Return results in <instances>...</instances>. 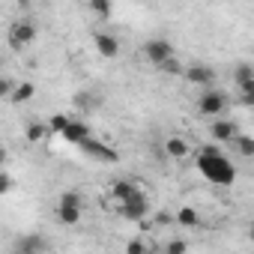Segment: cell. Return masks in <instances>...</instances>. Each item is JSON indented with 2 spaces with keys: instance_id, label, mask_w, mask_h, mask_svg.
<instances>
[{
  "instance_id": "6da1fadb",
  "label": "cell",
  "mask_w": 254,
  "mask_h": 254,
  "mask_svg": "<svg viewBox=\"0 0 254 254\" xmlns=\"http://www.w3.org/2000/svg\"><path fill=\"white\" fill-rule=\"evenodd\" d=\"M194 168H197V171H200V177H203L206 183H212V186L227 189V186H233V183H236V168H233V162L221 153V147H218V144H206V147L197 153Z\"/></svg>"
},
{
  "instance_id": "7a4b0ae2",
  "label": "cell",
  "mask_w": 254,
  "mask_h": 254,
  "mask_svg": "<svg viewBox=\"0 0 254 254\" xmlns=\"http://www.w3.org/2000/svg\"><path fill=\"white\" fill-rule=\"evenodd\" d=\"M57 221L60 224H78L81 221V191L69 189L57 200Z\"/></svg>"
},
{
  "instance_id": "3957f363",
  "label": "cell",
  "mask_w": 254,
  "mask_h": 254,
  "mask_svg": "<svg viewBox=\"0 0 254 254\" xmlns=\"http://www.w3.org/2000/svg\"><path fill=\"white\" fill-rule=\"evenodd\" d=\"M33 39H36V24H33V21H27V18L15 21V24L9 27V36H6V42H9V48H12V51L27 48Z\"/></svg>"
},
{
  "instance_id": "277c9868",
  "label": "cell",
  "mask_w": 254,
  "mask_h": 254,
  "mask_svg": "<svg viewBox=\"0 0 254 254\" xmlns=\"http://www.w3.org/2000/svg\"><path fill=\"white\" fill-rule=\"evenodd\" d=\"M197 111L209 120H221V114L227 111V96L218 93V90H206L200 99H197Z\"/></svg>"
},
{
  "instance_id": "5b68a950",
  "label": "cell",
  "mask_w": 254,
  "mask_h": 254,
  "mask_svg": "<svg viewBox=\"0 0 254 254\" xmlns=\"http://www.w3.org/2000/svg\"><path fill=\"white\" fill-rule=\"evenodd\" d=\"M144 57L153 63V66H165L171 57H174V45L168 39H147L144 42Z\"/></svg>"
},
{
  "instance_id": "8992f818",
  "label": "cell",
  "mask_w": 254,
  "mask_h": 254,
  "mask_svg": "<svg viewBox=\"0 0 254 254\" xmlns=\"http://www.w3.org/2000/svg\"><path fill=\"white\" fill-rule=\"evenodd\" d=\"M209 135L215 144H233L242 132H239V126L233 120H212L209 123Z\"/></svg>"
},
{
  "instance_id": "52a82bcc",
  "label": "cell",
  "mask_w": 254,
  "mask_h": 254,
  "mask_svg": "<svg viewBox=\"0 0 254 254\" xmlns=\"http://www.w3.org/2000/svg\"><path fill=\"white\" fill-rule=\"evenodd\" d=\"M117 212H120L123 218H129V221H141V218L150 212V200H147V194L141 191V194H138V197H132V200L117 203Z\"/></svg>"
},
{
  "instance_id": "ba28073f",
  "label": "cell",
  "mask_w": 254,
  "mask_h": 254,
  "mask_svg": "<svg viewBox=\"0 0 254 254\" xmlns=\"http://www.w3.org/2000/svg\"><path fill=\"white\" fill-rule=\"evenodd\" d=\"M81 150L90 156V159H96V162H117L120 156H117V150H111L105 141H99V138H90L87 144H81Z\"/></svg>"
},
{
  "instance_id": "9c48e42d",
  "label": "cell",
  "mask_w": 254,
  "mask_h": 254,
  "mask_svg": "<svg viewBox=\"0 0 254 254\" xmlns=\"http://www.w3.org/2000/svg\"><path fill=\"white\" fill-rule=\"evenodd\" d=\"M90 138H93L90 126H87V123H81V120H72V123L66 126V132H63V141H66V144H75V147L87 144Z\"/></svg>"
},
{
  "instance_id": "30bf717a",
  "label": "cell",
  "mask_w": 254,
  "mask_h": 254,
  "mask_svg": "<svg viewBox=\"0 0 254 254\" xmlns=\"http://www.w3.org/2000/svg\"><path fill=\"white\" fill-rule=\"evenodd\" d=\"M93 42H96V51L102 57H117L120 54V39L114 33H93Z\"/></svg>"
},
{
  "instance_id": "8fae6325",
  "label": "cell",
  "mask_w": 254,
  "mask_h": 254,
  "mask_svg": "<svg viewBox=\"0 0 254 254\" xmlns=\"http://www.w3.org/2000/svg\"><path fill=\"white\" fill-rule=\"evenodd\" d=\"M111 194H114V200H117V203H126V200L138 197V194H141V189H138L135 183H129V180H117V183L111 186Z\"/></svg>"
},
{
  "instance_id": "7c38bea8",
  "label": "cell",
  "mask_w": 254,
  "mask_h": 254,
  "mask_svg": "<svg viewBox=\"0 0 254 254\" xmlns=\"http://www.w3.org/2000/svg\"><path fill=\"white\" fill-rule=\"evenodd\" d=\"M165 153H168L171 159H189V156H191V144H189L186 138H180V135H171V138L165 141Z\"/></svg>"
},
{
  "instance_id": "4fadbf2b",
  "label": "cell",
  "mask_w": 254,
  "mask_h": 254,
  "mask_svg": "<svg viewBox=\"0 0 254 254\" xmlns=\"http://www.w3.org/2000/svg\"><path fill=\"white\" fill-rule=\"evenodd\" d=\"M186 81L189 84H200V87H209L215 81V72L209 66H189L186 69Z\"/></svg>"
},
{
  "instance_id": "5bb4252c",
  "label": "cell",
  "mask_w": 254,
  "mask_h": 254,
  "mask_svg": "<svg viewBox=\"0 0 254 254\" xmlns=\"http://www.w3.org/2000/svg\"><path fill=\"white\" fill-rule=\"evenodd\" d=\"M42 251H45L42 236L30 233V236H21V239H18V245H15V251H12V254H42Z\"/></svg>"
},
{
  "instance_id": "9a60e30c",
  "label": "cell",
  "mask_w": 254,
  "mask_h": 254,
  "mask_svg": "<svg viewBox=\"0 0 254 254\" xmlns=\"http://www.w3.org/2000/svg\"><path fill=\"white\" fill-rule=\"evenodd\" d=\"M24 138H27V144H42V141L48 138V126H45V123H30Z\"/></svg>"
},
{
  "instance_id": "2e32d148",
  "label": "cell",
  "mask_w": 254,
  "mask_h": 254,
  "mask_svg": "<svg viewBox=\"0 0 254 254\" xmlns=\"http://www.w3.org/2000/svg\"><path fill=\"white\" fill-rule=\"evenodd\" d=\"M197 221H200V215L194 206H183L177 212V224H183V227H197Z\"/></svg>"
},
{
  "instance_id": "e0dca14e",
  "label": "cell",
  "mask_w": 254,
  "mask_h": 254,
  "mask_svg": "<svg viewBox=\"0 0 254 254\" xmlns=\"http://www.w3.org/2000/svg\"><path fill=\"white\" fill-rule=\"evenodd\" d=\"M233 81H236V87L251 84V81H254V66H251V63H239V66L233 69Z\"/></svg>"
},
{
  "instance_id": "ac0fdd59",
  "label": "cell",
  "mask_w": 254,
  "mask_h": 254,
  "mask_svg": "<svg viewBox=\"0 0 254 254\" xmlns=\"http://www.w3.org/2000/svg\"><path fill=\"white\" fill-rule=\"evenodd\" d=\"M233 147H236V153H239L242 159H254V138H251V135H239V138L233 141Z\"/></svg>"
},
{
  "instance_id": "d6986e66",
  "label": "cell",
  "mask_w": 254,
  "mask_h": 254,
  "mask_svg": "<svg viewBox=\"0 0 254 254\" xmlns=\"http://www.w3.org/2000/svg\"><path fill=\"white\" fill-rule=\"evenodd\" d=\"M36 96V87L30 84V81H21L18 87H15V96L9 99V102H27V99H33Z\"/></svg>"
},
{
  "instance_id": "ffe728a7",
  "label": "cell",
  "mask_w": 254,
  "mask_h": 254,
  "mask_svg": "<svg viewBox=\"0 0 254 254\" xmlns=\"http://www.w3.org/2000/svg\"><path fill=\"white\" fill-rule=\"evenodd\" d=\"M69 123H72V120H69L66 114H54V117L48 120V129H54V132H60V135H63V132H66V126H69Z\"/></svg>"
},
{
  "instance_id": "44dd1931",
  "label": "cell",
  "mask_w": 254,
  "mask_h": 254,
  "mask_svg": "<svg viewBox=\"0 0 254 254\" xmlns=\"http://www.w3.org/2000/svg\"><path fill=\"white\" fill-rule=\"evenodd\" d=\"M239 102H242L245 108H254V81L239 87Z\"/></svg>"
},
{
  "instance_id": "7402d4cb",
  "label": "cell",
  "mask_w": 254,
  "mask_h": 254,
  "mask_svg": "<svg viewBox=\"0 0 254 254\" xmlns=\"http://www.w3.org/2000/svg\"><path fill=\"white\" fill-rule=\"evenodd\" d=\"M159 69H162L165 75H186V69H183V63H180L177 57H171V60H168L165 66H159Z\"/></svg>"
},
{
  "instance_id": "603a6c76",
  "label": "cell",
  "mask_w": 254,
  "mask_h": 254,
  "mask_svg": "<svg viewBox=\"0 0 254 254\" xmlns=\"http://www.w3.org/2000/svg\"><path fill=\"white\" fill-rule=\"evenodd\" d=\"M15 87H18V84H15L12 78H0V96H3V99H12V96H15Z\"/></svg>"
},
{
  "instance_id": "cb8c5ba5",
  "label": "cell",
  "mask_w": 254,
  "mask_h": 254,
  "mask_svg": "<svg viewBox=\"0 0 254 254\" xmlns=\"http://www.w3.org/2000/svg\"><path fill=\"white\" fill-rule=\"evenodd\" d=\"M126 254H147V242L138 236V239H132L129 245H126Z\"/></svg>"
},
{
  "instance_id": "d4e9b609",
  "label": "cell",
  "mask_w": 254,
  "mask_h": 254,
  "mask_svg": "<svg viewBox=\"0 0 254 254\" xmlns=\"http://www.w3.org/2000/svg\"><path fill=\"white\" fill-rule=\"evenodd\" d=\"M186 251H189V245L183 239H171L168 248H165V254H186Z\"/></svg>"
},
{
  "instance_id": "484cf974",
  "label": "cell",
  "mask_w": 254,
  "mask_h": 254,
  "mask_svg": "<svg viewBox=\"0 0 254 254\" xmlns=\"http://www.w3.org/2000/svg\"><path fill=\"white\" fill-rule=\"evenodd\" d=\"M90 12H93V15H111V3H105V0H93V3H90Z\"/></svg>"
},
{
  "instance_id": "4316f807",
  "label": "cell",
  "mask_w": 254,
  "mask_h": 254,
  "mask_svg": "<svg viewBox=\"0 0 254 254\" xmlns=\"http://www.w3.org/2000/svg\"><path fill=\"white\" fill-rule=\"evenodd\" d=\"M12 191V177H9V171H3L0 174V194H9Z\"/></svg>"
},
{
  "instance_id": "83f0119b",
  "label": "cell",
  "mask_w": 254,
  "mask_h": 254,
  "mask_svg": "<svg viewBox=\"0 0 254 254\" xmlns=\"http://www.w3.org/2000/svg\"><path fill=\"white\" fill-rule=\"evenodd\" d=\"M156 221H159V224H171V221H177V215H171V212H159Z\"/></svg>"
},
{
  "instance_id": "f1b7e54d",
  "label": "cell",
  "mask_w": 254,
  "mask_h": 254,
  "mask_svg": "<svg viewBox=\"0 0 254 254\" xmlns=\"http://www.w3.org/2000/svg\"><path fill=\"white\" fill-rule=\"evenodd\" d=\"M248 239H251V242H254V224H251V227H248Z\"/></svg>"
}]
</instances>
